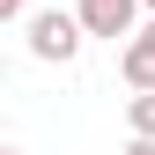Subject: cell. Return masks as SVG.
Listing matches in <instances>:
<instances>
[{
	"label": "cell",
	"instance_id": "9",
	"mask_svg": "<svg viewBox=\"0 0 155 155\" xmlns=\"http://www.w3.org/2000/svg\"><path fill=\"white\" fill-rule=\"evenodd\" d=\"M148 15H155V0H148Z\"/></svg>",
	"mask_w": 155,
	"mask_h": 155
},
{
	"label": "cell",
	"instance_id": "6",
	"mask_svg": "<svg viewBox=\"0 0 155 155\" xmlns=\"http://www.w3.org/2000/svg\"><path fill=\"white\" fill-rule=\"evenodd\" d=\"M126 155H155V140H140V133H133V140H126Z\"/></svg>",
	"mask_w": 155,
	"mask_h": 155
},
{
	"label": "cell",
	"instance_id": "8",
	"mask_svg": "<svg viewBox=\"0 0 155 155\" xmlns=\"http://www.w3.org/2000/svg\"><path fill=\"white\" fill-rule=\"evenodd\" d=\"M8 155H22V148H8Z\"/></svg>",
	"mask_w": 155,
	"mask_h": 155
},
{
	"label": "cell",
	"instance_id": "4",
	"mask_svg": "<svg viewBox=\"0 0 155 155\" xmlns=\"http://www.w3.org/2000/svg\"><path fill=\"white\" fill-rule=\"evenodd\" d=\"M126 126L140 133V140H155V89H140V96H126Z\"/></svg>",
	"mask_w": 155,
	"mask_h": 155
},
{
	"label": "cell",
	"instance_id": "2",
	"mask_svg": "<svg viewBox=\"0 0 155 155\" xmlns=\"http://www.w3.org/2000/svg\"><path fill=\"white\" fill-rule=\"evenodd\" d=\"M140 8L148 0H74V15H81V30L89 37H133V22H140Z\"/></svg>",
	"mask_w": 155,
	"mask_h": 155
},
{
	"label": "cell",
	"instance_id": "1",
	"mask_svg": "<svg viewBox=\"0 0 155 155\" xmlns=\"http://www.w3.org/2000/svg\"><path fill=\"white\" fill-rule=\"evenodd\" d=\"M22 37H30V59H45V67H67L74 52L89 45L81 15H67V8H45V15H30V22H22Z\"/></svg>",
	"mask_w": 155,
	"mask_h": 155
},
{
	"label": "cell",
	"instance_id": "5",
	"mask_svg": "<svg viewBox=\"0 0 155 155\" xmlns=\"http://www.w3.org/2000/svg\"><path fill=\"white\" fill-rule=\"evenodd\" d=\"M0 22H30V0H0Z\"/></svg>",
	"mask_w": 155,
	"mask_h": 155
},
{
	"label": "cell",
	"instance_id": "7",
	"mask_svg": "<svg viewBox=\"0 0 155 155\" xmlns=\"http://www.w3.org/2000/svg\"><path fill=\"white\" fill-rule=\"evenodd\" d=\"M140 37H155V15H148V30H140Z\"/></svg>",
	"mask_w": 155,
	"mask_h": 155
},
{
	"label": "cell",
	"instance_id": "3",
	"mask_svg": "<svg viewBox=\"0 0 155 155\" xmlns=\"http://www.w3.org/2000/svg\"><path fill=\"white\" fill-rule=\"evenodd\" d=\"M118 74H126V89H133V96L155 89V37H140V30L126 37V45H118Z\"/></svg>",
	"mask_w": 155,
	"mask_h": 155
}]
</instances>
